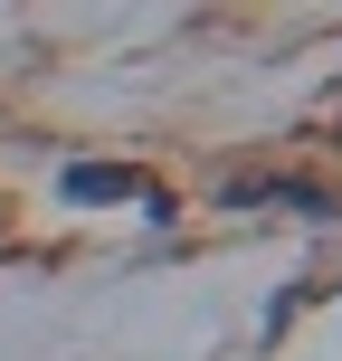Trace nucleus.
Listing matches in <instances>:
<instances>
[{
  "mask_svg": "<svg viewBox=\"0 0 342 361\" xmlns=\"http://www.w3.org/2000/svg\"><path fill=\"white\" fill-rule=\"evenodd\" d=\"M67 190L76 200H114V190H133V171H67Z\"/></svg>",
  "mask_w": 342,
  "mask_h": 361,
  "instance_id": "obj_1",
  "label": "nucleus"
}]
</instances>
